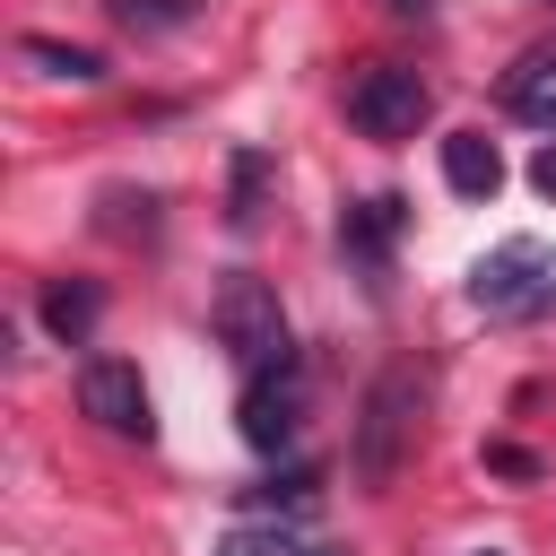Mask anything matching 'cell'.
Here are the masks:
<instances>
[{
	"label": "cell",
	"mask_w": 556,
	"mask_h": 556,
	"mask_svg": "<svg viewBox=\"0 0 556 556\" xmlns=\"http://www.w3.org/2000/svg\"><path fill=\"white\" fill-rule=\"evenodd\" d=\"M408 434H417V374H408V365H382L374 391H365V408H356V478H365L374 495L400 478Z\"/></svg>",
	"instance_id": "obj_1"
},
{
	"label": "cell",
	"mask_w": 556,
	"mask_h": 556,
	"mask_svg": "<svg viewBox=\"0 0 556 556\" xmlns=\"http://www.w3.org/2000/svg\"><path fill=\"white\" fill-rule=\"evenodd\" d=\"M208 321H217V339H226V356H235L243 374H252V365H269V356L287 348V313H278V287H269V278H252V269H235V278L217 287Z\"/></svg>",
	"instance_id": "obj_2"
},
{
	"label": "cell",
	"mask_w": 556,
	"mask_h": 556,
	"mask_svg": "<svg viewBox=\"0 0 556 556\" xmlns=\"http://www.w3.org/2000/svg\"><path fill=\"white\" fill-rule=\"evenodd\" d=\"M426 78L408 70V61H365L356 78H348V122L365 130V139H417V122H426Z\"/></svg>",
	"instance_id": "obj_3"
},
{
	"label": "cell",
	"mask_w": 556,
	"mask_h": 556,
	"mask_svg": "<svg viewBox=\"0 0 556 556\" xmlns=\"http://www.w3.org/2000/svg\"><path fill=\"white\" fill-rule=\"evenodd\" d=\"M295 426H304V365H295V348H278L269 365L243 374V443L252 452H287Z\"/></svg>",
	"instance_id": "obj_4"
},
{
	"label": "cell",
	"mask_w": 556,
	"mask_h": 556,
	"mask_svg": "<svg viewBox=\"0 0 556 556\" xmlns=\"http://www.w3.org/2000/svg\"><path fill=\"white\" fill-rule=\"evenodd\" d=\"M78 408H87L104 434H130V443L156 434V417H148V382H139L130 356H87V365H78Z\"/></svg>",
	"instance_id": "obj_5"
},
{
	"label": "cell",
	"mask_w": 556,
	"mask_h": 556,
	"mask_svg": "<svg viewBox=\"0 0 556 556\" xmlns=\"http://www.w3.org/2000/svg\"><path fill=\"white\" fill-rule=\"evenodd\" d=\"M556 269H547V252L539 243H504V252H486L478 269H469V295L486 304V313H530V304H547L556 287H547Z\"/></svg>",
	"instance_id": "obj_6"
},
{
	"label": "cell",
	"mask_w": 556,
	"mask_h": 556,
	"mask_svg": "<svg viewBox=\"0 0 556 556\" xmlns=\"http://www.w3.org/2000/svg\"><path fill=\"white\" fill-rule=\"evenodd\" d=\"M443 182H452L460 200H495V191H504L495 139H486V130H452V139H443Z\"/></svg>",
	"instance_id": "obj_7"
},
{
	"label": "cell",
	"mask_w": 556,
	"mask_h": 556,
	"mask_svg": "<svg viewBox=\"0 0 556 556\" xmlns=\"http://www.w3.org/2000/svg\"><path fill=\"white\" fill-rule=\"evenodd\" d=\"M400 217H408V200H391V191H374V200H356L348 217H339V243L365 261V269H382V252H391V235H400Z\"/></svg>",
	"instance_id": "obj_8"
},
{
	"label": "cell",
	"mask_w": 556,
	"mask_h": 556,
	"mask_svg": "<svg viewBox=\"0 0 556 556\" xmlns=\"http://www.w3.org/2000/svg\"><path fill=\"white\" fill-rule=\"evenodd\" d=\"M96 313H104V287H96V278H52V287H43V330H52L61 348H87Z\"/></svg>",
	"instance_id": "obj_9"
},
{
	"label": "cell",
	"mask_w": 556,
	"mask_h": 556,
	"mask_svg": "<svg viewBox=\"0 0 556 556\" xmlns=\"http://www.w3.org/2000/svg\"><path fill=\"white\" fill-rule=\"evenodd\" d=\"M504 104H513L521 122L556 130V43H539V52H521V61H513V78H504Z\"/></svg>",
	"instance_id": "obj_10"
},
{
	"label": "cell",
	"mask_w": 556,
	"mask_h": 556,
	"mask_svg": "<svg viewBox=\"0 0 556 556\" xmlns=\"http://www.w3.org/2000/svg\"><path fill=\"white\" fill-rule=\"evenodd\" d=\"M17 52H26L43 78H70V87H96V78H104V61H96L87 43H61V35H26Z\"/></svg>",
	"instance_id": "obj_11"
},
{
	"label": "cell",
	"mask_w": 556,
	"mask_h": 556,
	"mask_svg": "<svg viewBox=\"0 0 556 556\" xmlns=\"http://www.w3.org/2000/svg\"><path fill=\"white\" fill-rule=\"evenodd\" d=\"M261 182H269V156H261V148H243V156H235V208H226L235 226H252V217H261Z\"/></svg>",
	"instance_id": "obj_12"
},
{
	"label": "cell",
	"mask_w": 556,
	"mask_h": 556,
	"mask_svg": "<svg viewBox=\"0 0 556 556\" xmlns=\"http://www.w3.org/2000/svg\"><path fill=\"white\" fill-rule=\"evenodd\" d=\"M104 9H113L122 26H148V35H156V26H191V0H104Z\"/></svg>",
	"instance_id": "obj_13"
},
{
	"label": "cell",
	"mask_w": 556,
	"mask_h": 556,
	"mask_svg": "<svg viewBox=\"0 0 556 556\" xmlns=\"http://www.w3.org/2000/svg\"><path fill=\"white\" fill-rule=\"evenodd\" d=\"M321 495V469L304 460V469H287V478H269V486H252V504H313Z\"/></svg>",
	"instance_id": "obj_14"
},
{
	"label": "cell",
	"mask_w": 556,
	"mask_h": 556,
	"mask_svg": "<svg viewBox=\"0 0 556 556\" xmlns=\"http://www.w3.org/2000/svg\"><path fill=\"white\" fill-rule=\"evenodd\" d=\"M217 556H313V547H295L287 530H235V539H226Z\"/></svg>",
	"instance_id": "obj_15"
},
{
	"label": "cell",
	"mask_w": 556,
	"mask_h": 556,
	"mask_svg": "<svg viewBox=\"0 0 556 556\" xmlns=\"http://www.w3.org/2000/svg\"><path fill=\"white\" fill-rule=\"evenodd\" d=\"M486 469H504V478H539V452H521V443H495V452H486Z\"/></svg>",
	"instance_id": "obj_16"
},
{
	"label": "cell",
	"mask_w": 556,
	"mask_h": 556,
	"mask_svg": "<svg viewBox=\"0 0 556 556\" xmlns=\"http://www.w3.org/2000/svg\"><path fill=\"white\" fill-rule=\"evenodd\" d=\"M530 182H539V191H547V200H556V139H547V148H539V156H530Z\"/></svg>",
	"instance_id": "obj_17"
},
{
	"label": "cell",
	"mask_w": 556,
	"mask_h": 556,
	"mask_svg": "<svg viewBox=\"0 0 556 556\" xmlns=\"http://www.w3.org/2000/svg\"><path fill=\"white\" fill-rule=\"evenodd\" d=\"M391 9H408V17H417V9H434V0H391Z\"/></svg>",
	"instance_id": "obj_18"
},
{
	"label": "cell",
	"mask_w": 556,
	"mask_h": 556,
	"mask_svg": "<svg viewBox=\"0 0 556 556\" xmlns=\"http://www.w3.org/2000/svg\"><path fill=\"white\" fill-rule=\"evenodd\" d=\"M313 556H348V547H313Z\"/></svg>",
	"instance_id": "obj_19"
},
{
	"label": "cell",
	"mask_w": 556,
	"mask_h": 556,
	"mask_svg": "<svg viewBox=\"0 0 556 556\" xmlns=\"http://www.w3.org/2000/svg\"><path fill=\"white\" fill-rule=\"evenodd\" d=\"M478 556H504V547H478Z\"/></svg>",
	"instance_id": "obj_20"
},
{
	"label": "cell",
	"mask_w": 556,
	"mask_h": 556,
	"mask_svg": "<svg viewBox=\"0 0 556 556\" xmlns=\"http://www.w3.org/2000/svg\"><path fill=\"white\" fill-rule=\"evenodd\" d=\"M547 9H556V0H547Z\"/></svg>",
	"instance_id": "obj_21"
}]
</instances>
